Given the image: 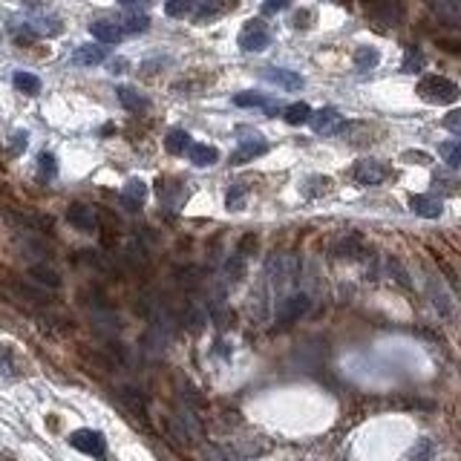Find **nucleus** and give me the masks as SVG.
<instances>
[{
  "label": "nucleus",
  "mask_w": 461,
  "mask_h": 461,
  "mask_svg": "<svg viewBox=\"0 0 461 461\" xmlns=\"http://www.w3.org/2000/svg\"><path fill=\"white\" fill-rule=\"evenodd\" d=\"M262 78L266 81H271V84H277V87H283V90H288V92H297V90H303V75H297V72H291V70H279V67H271V70H266L262 72Z\"/></svg>",
  "instance_id": "nucleus-8"
},
{
  "label": "nucleus",
  "mask_w": 461,
  "mask_h": 461,
  "mask_svg": "<svg viewBox=\"0 0 461 461\" xmlns=\"http://www.w3.org/2000/svg\"><path fill=\"white\" fill-rule=\"evenodd\" d=\"M90 32H92V38H98L101 43H119L124 38L121 23H115V21H92Z\"/></svg>",
  "instance_id": "nucleus-10"
},
{
  "label": "nucleus",
  "mask_w": 461,
  "mask_h": 461,
  "mask_svg": "<svg viewBox=\"0 0 461 461\" xmlns=\"http://www.w3.org/2000/svg\"><path fill=\"white\" fill-rule=\"evenodd\" d=\"M115 95H119L121 107L130 110V112H141V110H147V98L139 95L133 87H119V90H115Z\"/></svg>",
  "instance_id": "nucleus-18"
},
{
  "label": "nucleus",
  "mask_w": 461,
  "mask_h": 461,
  "mask_svg": "<svg viewBox=\"0 0 461 461\" xmlns=\"http://www.w3.org/2000/svg\"><path fill=\"white\" fill-rule=\"evenodd\" d=\"M196 0H164V14L168 18H188Z\"/></svg>",
  "instance_id": "nucleus-28"
},
{
  "label": "nucleus",
  "mask_w": 461,
  "mask_h": 461,
  "mask_svg": "<svg viewBox=\"0 0 461 461\" xmlns=\"http://www.w3.org/2000/svg\"><path fill=\"white\" fill-rule=\"evenodd\" d=\"M72 61L81 63V67H95V63L107 61V49L98 46V43H84V46H78L72 52Z\"/></svg>",
  "instance_id": "nucleus-11"
},
{
  "label": "nucleus",
  "mask_w": 461,
  "mask_h": 461,
  "mask_svg": "<svg viewBox=\"0 0 461 461\" xmlns=\"http://www.w3.org/2000/svg\"><path fill=\"white\" fill-rule=\"evenodd\" d=\"M306 308H308V297H306V294H294V297H288L283 303V308H279V323H283V326L294 323L300 315H306Z\"/></svg>",
  "instance_id": "nucleus-12"
},
{
  "label": "nucleus",
  "mask_w": 461,
  "mask_h": 461,
  "mask_svg": "<svg viewBox=\"0 0 461 461\" xmlns=\"http://www.w3.org/2000/svg\"><path fill=\"white\" fill-rule=\"evenodd\" d=\"M328 190H332V179L328 176H308L300 185V193L306 199H317V196H326Z\"/></svg>",
  "instance_id": "nucleus-15"
},
{
  "label": "nucleus",
  "mask_w": 461,
  "mask_h": 461,
  "mask_svg": "<svg viewBox=\"0 0 461 461\" xmlns=\"http://www.w3.org/2000/svg\"><path fill=\"white\" fill-rule=\"evenodd\" d=\"M12 84H14V90H21L26 95H38L41 92V78L32 75V72H14L12 75Z\"/></svg>",
  "instance_id": "nucleus-23"
},
{
  "label": "nucleus",
  "mask_w": 461,
  "mask_h": 461,
  "mask_svg": "<svg viewBox=\"0 0 461 461\" xmlns=\"http://www.w3.org/2000/svg\"><path fill=\"white\" fill-rule=\"evenodd\" d=\"M147 26H150V18H147V14H127L124 23H121L124 35H127V32H133V35H136V32H144Z\"/></svg>",
  "instance_id": "nucleus-30"
},
{
  "label": "nucleus",
  "mask_w": 461,
  "mask_h": 461,
  "mask_svg": "<svg viewBox=\"0 0 461 461\" xmlns=\"http://www.w3.org/2000/svg\"><path fill=\"white\" fill-rule=\"evenodd\" d=\"M67 222L72 225V228H78V230H95V225H98V217H95V210L90 208V205H84V202H72L70 208H67Z\"/></svg>",
  "instance_id": "nucleus-7"
},
{
  "label": "nucleus",
  "mask_w": 461,
  "mask_h": 461,
  "mask_svg": "<svg viewBox=\"0 0 461 461\" xmlns=\"http://www.w3.org/2000/svg\"><path fill=\"white\" fill-rule=\"evenodd\" d=\"M41 170H43V176H55L58 173V161H55V156L52 153H41Z\"/></svg>",
  "instance_id": "nucleus-35"
},
{
  "label": "nucleus",
  "mask_w": 461,
  "mask_h": 461,
  "mask_svg": "<svg viewBox=\"0 0 461 461\" xmlns=\"http://www.w3.org/2000/svg\"><path fill=\"white\" fill-rule=\"evenodd\" d=\"M268 43H271V32L259 18H254V21H248L242 26V32H239V49L242 52H262Z\"/></svg>",
  "instance_id": "nucleus-2"
},
{
  "label": "nucleus",
  "mask_w": 461,
  "mask_h": 461,
  "mask_svg": "<svg viewBox=\"0 0 461 461\" xmlns=\"http://www.w3.org/2000/svg\"><path fill=\"white\" fill-rule=\"evenodd\" d=\"M119 398H121V404H124L127 409H133L136 415H144V398H141V392H139V389L124 386V389L119 392Z\"/></svg>",
  "instance_id": "nucleus-27"
},
{
  "label": "nucleus",
  "mask_w": 461,
  "mask_h": 461,
  "mask_svg": "<svg viewBox=\"0 0 461 461\" xmlns=\"http://www.w3.org/2000/svg\"><path fill=\"white\" fill-rule=\"evenodd\" d=\"M234 104L237 107H268V95H262L257 90H245V92H237L234 95Z\"/></svg>",
  "instance_id": "nucleus-26"
},
{
  "label": "nucleus",
  "mask_w": 461,
  "mask_h": 461,
  "mask_svg": "<svg viewBox=\"0 0 461 461\" xmlns=\"http://www.w3.org/2000/svg\"><path fill=\"white\" fill-rule=\"evenodd\" d=\"M311 23H315V12H311V9L297 12V18H294V26L303 29V26H311Z\"/></svg>",
  "instance_id": "nucleus-37"
},
{
  "label": "nucleus",
  "mask_w": 461,
  "mask_h": 461,
  "mask_svg": "<svg viewBox=\"0 0 461 461\" xmlns=\"http://www.w3.org/2000/svg\"><path fill=\"white\" fill-rule=\"evenodd\" d=\"M404 159H406V161H430V156H424V153H413V150L404 153Z\"/></svg>",
  "instance_id": "nucleus-38"
},
{
  "label": "nucleus",
  "mask_w": 461,
  "mask_h": 461,
  "mask_svg": "<svg viewBox=\"0 0 461 461\" xmlns=\"http://www.w3.org/2000/svg\"><path fill=\"white\" fill-rule=\"evenodd\" d=\"M438 156L447 161L453 170H461V141H441L438 144Z\"/></svg>",
  "instance_id": "nucleus-25"
},
{
  "label": "nucleus",
  "mask_w": 461,
  "mask_h": 461,
  "mask_svg": "<svg viewBox=\"0 0 461 461\" xmlns=\"http://www.w3.org/2000/svg\"><path fill=\"white\" fill-rule=\"evenodd\" d=\"M262 153H268V141L266 139H248V141H242L234 156H230V164H245V161H251Z\"/></svg>",
  "instance_id": "nucleus-9"
},
{
  "label": "nucleus",
  "mask_w": 461,
  "mask_h": 461,
  "mask_svg": "<svg viewBox=\"0 0 461 461\" xmlns=\"http://www.w3.org/2000/svg\"><path fill=\"white\" fill-rule=\"evenodd\" d=\"M14 352L9 349V346H0V375H9V377H14Z\"/></svg>",
  "instance_id": "nucleus-31"
},
{
  "label": "nucleus",
  "mask_w": 461,
  "mask_h": 461,
  "mask_svg": "<svg viewBox=\"0 0 461 461\" xmlns=\"http://www.w3.org/2000/svg\"><path fill=\"white\" fill-rule=\"evenodd\" d=\"M433 9L438 12V18L444 23H450V26H461V6L455 3V0H435Z\"/></svg>",
  "instance_id": "nucleus-20"
},
{
  "label": "nucleus",
  "mask_w": 461,
  "mask_h": 461,
  "mask_svg": "<svg viewBox=\"0 0 461 461\" xmlns=\"http://www.w3.org/2000/svg\"><path fill=\"white\" fill-rule=\"evenodd\" d=\"M234 6H239V0H202L199 3V18H219V14L230 12Z\"/></svg>",
  "instance_id": "nucleus-17"
},
{
  "label": "nucleus",
  "mask_w": 461,
  "mask_h": 461,
  "mask_svg": "<svg viewBox=\"0 0 461 461\" xmlns=\"http://www.w3.org/2000/svg\"><path fill=\"white\" fill-rule=\"evenodd\" d=\"M444 127H447L450 133L461 136V110H450L447 115H444Z\"/></svg>",
  "instance_id": "nucleus-34"
},
{
  "label": "nucleus",
  "mask_w": 461,
  "mask_h": 461,
  "mask_svg": "<svg viewBox=\"0 0 461 461\" xmlns=\"http://www.w3.org/2000/svg\"><path fill=\"white\" fill-rule=\"evenodd\" d=\"M377 63H381V52H377L375 46H360V49H355V67L357 70H375Z\"/></svg>",
  "instance_id": "nucleus-22"
},
{
  "label": "nucleus",
  "mask_w": 461,
  "mask_h": 461,
  "mask_svg": "<svg viewBox=\"0 0 461 461\" xmlns=\"http://www.w3.org/2000/svg\"><path fill=\"white\" fill-rule=\"evenodd\" d=\"M415 92L426 104H453L461 98V87L447 75H424L415 84Z\"/></svg>",
  "instance_id": "nucleus-1"
},
{
  "label": "nucleus",
  "mask_w": 461,
  "mask_h": 461,
  "mask_svg": "<svg viewBox=\"0 0 461 461\" xmlns=\"http://www.w3.org/2000/svg\"><path fill=\"white\" fill-rule=\"evenodd\" d=\"M308 124H311V130H315L317 136H337L340 130H346V119L335 107H323L317 112H311Z\"/></svg>",
  "instance_id": "nucleus-5"
},
{
  "label": "nucleus",
  "mask_w": 461,
  "mask_h": 461,
  "mask_svg": "<svg viewBox=\"0 0 461 461\" xmlns=\"http://www.w3.org/2000/svg\"><path fill=\"white\" fill-rule=\"evenodd\" d=\"M70 444L78 450V453H87L98 461H104L107 458V438L98 433V430H75L70 435Z\"/></svg>",
  "instance_id": "nucleus-3"
},
{
  "label": "nucleus",
  "mask_w": 461,
  "mask_h": 461,
  "mask_svg": "<svg viewBox=\"0 0 461 461\" xmlns=\"http://www.w3.org/2000/svg\"><path fill=\"white\" fill-rule=\"evenodd\" d=\"M119 3H121V6H133V3H136V0H119Z\"/></svg>",
  "instance_id": "nucleus-40"
},
{
  "label": "nucleus",
  "mask_w": 461,
  "mask_h": 461,
  "mask_svg": "<svg viewBox=\"0 0 461 461\" xmlns=\"http://www.w3.org/2000/svg\"><path fill=\"white\" fill-rule=\"evenodd\" d=\"M283 119H286L291 127H300V124H306V121L311 119V107H308L306 101L288 104V107H286V112H283Z\"/></svg>",
  "instance_id": "nucleus-24"
},
{
  "label": "nucleus",
  "mask_w": 461,
  "mask_h": 461,
  "mask_svg": "<svg viewBox=\"0 0 461 461\" xmlns=\"http://www.w3.org/2000/svg\"><path fill=\"white\" fill-rule=\"evenodd\" d=\"M435 453V444L430 438H418V444L409 450V461H430Z\"/></svg>",
  "instance_id": "nucleus-29"
},
{
  "label": "nucleus",
  "mask_w": 461,
  "mask_h": 461,
  "mask_svg": "<svg viewBox=\"0 0 461 461\" xmlns=\"http://www.w3.org/2000/svg\"><path fill=\"white\" fill-rule=\"evenodd\" d=\"M424 67V55L418 49H406V61H404V72H418Z\"/></svg>",
  "instance_id": "nucleus-32"
},
{
  "label": "nucleus",
  "mask_w": 461,
  "mask_h": 461,
  "mask_svg": "<svg viewBox=\"0 0 461 461\" xmlns=\"http://www.w3.org/2000/svg\"><path fill=\"white\" fill-rule=\"evenodd\" d=\"M29 277L35 279V286H43V288H61V274L55 271V268H49V266H43V262H38V266H32L29 268Z\"/></svg>",
  "instance_id": "nucleus-13"
},
{
  "label": "nucleus",
  "mask_w": 461,
  "mask_h": 461,
  "mask_svg": "<svg viewBox=\"0 0 461 461\" xmlns=\"http://www.w3.org/2000/svg\"><path fill=\"white\" fill-rule=\"evenodd\" d=\"M409 208H413L415 217H424V219H438L444 213V202L433 193H415L409 196Z\"/></svg>",
  "instance_id": "nucleus-6"
},
{
  "label": "nucleus",
  "mask_w": 461,
  "mask_h": 461,
  "mask_svg": "<svg viewBox=\"0 0 461 461\" xmlns=\"http://www.w3.org/2000/svg\"><path fill=\"white\" fill-rule=\"evenodd\" d=\"M12 291L18 294L21 300H26V303H41V306H46V303H49V294H46V291H41L38 286H26V283H12Z\"/></svg>",
  "instance_id": "nucleus-21"
},
{
  "label": "nucleus",
  "mask_w": 461,
  "mask_h": 461,
  "mask_svg": "<svg viewBox=\"0 0 461 461\" xmlns=\"http://www.w3.org/2000/svg\"><path fill=\"white\" fill-rule=\"evenodd\" d=\"M225 205H228V210H237V208H242L245 205V190L242 188H228V199H225Z\"/></svg>",
  "instance_id": "nucleus-33"
},
{
  "label": "nucleus",
  "mask_w": 461,
  "mask_h": 461,
  "mask_svg": "<svg viewBox=\"0 0 461 461\" xmlns=\"http://www.w3.org/2000/svg\"><path fill=\"white\" fill-rule=\"evenodd\" d=\"M352 179L360 185H381L389 179V168L377 159H357L352 164Z\"/></svg>",
  "instance_id": "nucleus-4"
},
{
  "label": "nucleus",
  "mask_w": 461,
  "mask_h": 461,
  "mask_svg": "<svg viewBox=\"0 0 461 461\" xmlns=\"http://www.w3.org/2000/svg\"><path fill=\"white\" fill-rule=\"evenodd\" d=\"M144 199H147V185L141 182V179H130L127 188H124V205L139 210L144 205Z\"/></svg>",
  "instance_id": "nucleus-16"
},
{
  "label": "nucleus",
  "mask_w": 461,
  "mask_h": 461,
  "mask_svg": "<svg viewBox=\"0 0 461 461\" xmlns=\"http://www.w3.org/2000/svg\"><path fill=\"white\" fill-rule=\"evenodd\" d=\"M438 46H441V49H453L455 55H461V43H453V41H438Z\"/></svg>",
  "instance_id": "nucleus-39"
},
{
  "label": "nucleus",
  "mask_w": 461,
  "mask_h": 461,
  "mask_svg": "<svg viewBox=\"0 0 461 461\" xmlns=\"http://www.w3.org/2000/svg\"><path fill=\"white\" fill-rule=\"evenodd\" d=\"M188 156H190V161L196 164V168H208V164H213V161L219 159V150H217V147H210V144H196V141H190Z\"/></svg>",
  "instance_id": "nucleus-14"
},
{
  "label": "nucleus",
  "mask_w": 461,
  "mask_h": 461,
  "mask_svg": "<svg viewBox=\"0 0 461 461\" xmlns=\"http://www.w3.org/2000/svg\"><path fill=\"white\" fill-rule=\"evenodd\" d=\"M291 3L294 0H266V3H262V14H277V12L288 9Z\"/></svg>",
  "instance_id": "nucleus-36"
},
{
  "label": "nucleus",
  "mask_w": 461,
  "mask_h": 461,
  "mask_svg": "<svg viewBox=\"0 0 461 461\" xmlns=\"http://www.w3.org/2000/svg\"><path fill=\"white\" fill-rule=\"evenodd\" d=\"M188 147H190V136L185 130H168V136H164V150L173 156H182V153H188Z\"/></svg>",
  "instance_id": "nucleus-19"
}]
</instances>
